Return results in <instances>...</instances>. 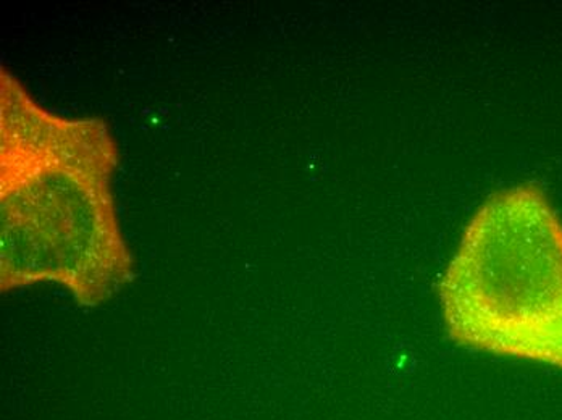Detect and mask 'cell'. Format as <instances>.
<instances>
[{
	"mask_svg": "<svg viewBox=\"0 0 562 420\" xmlns=\"http://www.w3.org/2000/svg\"><path fill=\"white\" fill-rule=\"evenodd\" d=\"M119 148L101 118H67L0 73V290L64 286L98 307L136 279L112 179Z\"/></svg>",
	"mask_w": 562,
	"mask_h": 420,
	"instance_id": "1",
	"label": "cell"
},
{
	"mask_svg": "<svg viewBox=\"0 0 562 420\" xmlns=\"http://www.w3.org/2000/svg\"><path fill=\"white\" fill-rule=\"evenodd\" d=\"M438 295L459 347L562 371V220L541 188L516 184L483 203Z\"/></svg>",
	"mask_w": 562,
	"mask_h": 420,
	"instance_id": "2",
	"label": "cell"
}]
</instances>
